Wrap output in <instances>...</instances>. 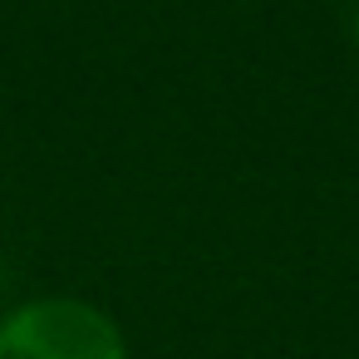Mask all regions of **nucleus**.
Returning a JSON list of instances; mask_svg holds the SVG:
<instances>
[{"mask_svg": "<svg viewBox=\"0 0 359 359\" xmlns=\"http://www.w3.org/2000/svg\"><path fill=\"white\" fill-rule=\"evenodd\" d=\"M0 359H128V334L99 300L30 295L0 315Z\"/></svg>", "mask_w": 359, "mask_h": 359, "instance_id": "f257e3e1", "label": "nucleus"}]
</instances>
